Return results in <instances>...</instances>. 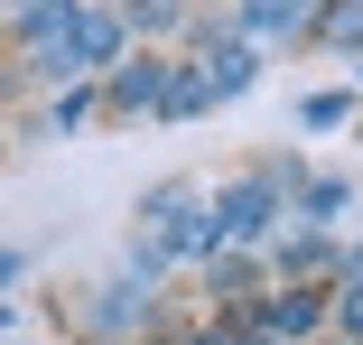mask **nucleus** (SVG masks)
<instances>
[{"label": "nucleus", "mask_w": 363, "mask_h": 345, "mask_svg": "<svg viewBox=\"0 0 363 345\" xmlns=\"http://www.w3.org/2000/svg\"><path fill=\"white\" fill-rule=\"evenodd\" d=\"M252 65H261L252 47H224V56H214V65H205L196 84H205V94H242V84H252Z\"/></svg>", "instance_id": "obj_4"}, {"label": "nucleus", "mask_w": 363, "mask_h": 345, "mask_svg": "<svg viewBox=\"0 0 363 345\" xmlns=\"http://www.w3.org/2000/svg\"><path fill=\"white\" fill-rule=\"evenodd\" d=\"M159 94H168V65H159V56H140V65H121V75H112V103H121V112L159 103Z\"/></svg>", "instance_id": "obj_3"}, {"label": "nucleus", "mask_w": 363, "mask_h": 345, "mask_svg": "<svg viewBox=\"0 0 363 345\" xmlns=\"http://www.w3.org/2000/svg\"><path fill=\"white\" fill-rule=\"evenodd\" d=\"M345 327H363V270L345 280Z\"/></svg>", "instance_id": "obj_8"}, {"label": "nucleus", "mask_w": 363, "mask_h": 345, "mask_svg": "<svg viewBox=\"0 0 363 345\" xmlns=\"http://www.w3.org/2000/svg\"><path fill=\"white\" fill-rule=\"evenodd\" d=\"M261 224H270V177H252V187H233L224 205H214V243H242Z\"/></svg>", "instance_id": "obj_1"}, {"label": "nucleus", "mask_w": 363, "mask_h": 345, "mask_svg": "<svg viewBox=\"0 0 363 345\" xmlns=\"http://www.w3.org/2000/svg\"><path fill=\"white\" fill-rule=\"evenodd\" d=\"M121 47V19H103V10H75V38H65V56H75V65H103Z\"/></svg>", "instance_id": "obj_2"}, {"label": "nucleus", "mask_w": 363, "mask_h": 345, "mask_svg": "<svg viewBox=\"0 0 363 345\" xmlns=\"http://www.w3.org/2000/svg\"><path fill=\"white\" fill-rule=\"evenodd\" d=\"M252 28H261V38H289V28H298V10H289V0H252Z\"/></svg>", "instance_id": "obj_6"}, {"label": "nucleus", "mask_w": 363, "mask_h": 345, "mask_svg": "<svg viewBox=\"0 0 363 345\" xmlns=\"http://www.w3.org/2000/svg\"><path fill=\"white\" fill-rule=\"evenodd\" d=\"M298 327H317V299H270V336H298Z\"/></svg>", "instance_id": "obj_5"}, {"label": "nucleus", "mask_w": 363, "mask_h": 345, "mask_svg": "<svg viewBox=\"0 0 363 345\" xmlns=\"http://www.w3.org/2000/svg\"><path fill=\"white\" fill-rule=\"evenodd\" d=\"M326 38H363V0H335V10H326Z\"/></svg>", "instance_id": "obj_7"}, {"label": "nucleus", "mask_w": 363, "mask_h": 345, "mask_svg": "<svg viewBox=\"0 0 363 345\" xmlns=\"http://www.w3.org/2000/svg\"><path fill=\"white\" fill-rule=\"evenodd\" d=\"M289 10H308V0H289Z\"/></svg>", "instance_id": "obj_9"}]
</instances>
